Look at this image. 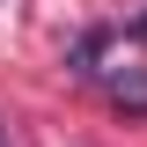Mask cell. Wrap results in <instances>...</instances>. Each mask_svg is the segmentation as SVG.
Segmentation results:
<instances>
[{"instance_id": "1", "label": "cell", "mask_w": 147, "mask_h": 147, "mask_svg": "<svg viewBox=\"0 0 147 147\" xmlns=\"http://www.w3.org/2000/svg\"><path fill=\"white\" fill-rule=\"evenodd\" d=\"M110 103L132 110V118H147V66H118L110 74Z\"/></svg>"}, {"instance_id": "2", "label": "cell", "mask_w": 147, "mask_h": 147, "mask_svg": "<svg viewBox=\"0 0 147 147\" xmlns=\"http://www.w3.org/2000/svg\"><path fill=\"white\" fill-rule=\"evenodd\" d=\"M103 44H110L103 30H88V37H81V44H74V74H96V59H103Z\"/></svg>"}]
</instances>
